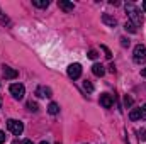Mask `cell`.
<instances>
[{
    "label": "cell",
    "instance_id": "1",
    "mask_svg": "<svg viewBox=\"0 0 146 144\" xmlns=\"http://www.w3.org/2000/svg\"><path fill=\"white\" fill-rule=\"evenodd\" d=\"M126 14L129 15V22H133L136 27L143 24V15H141V12L138 10L136 5H133V3H126Z\"/></svg>",
    "mask_w": 146,
    "mask_h": 144
},
{
    "label": "cell",
    "instance_id": "2",
    "mask_svg": "<svg viewBox=\"0 0 146 144\" xmlns=\"http://www.w3.org/2000/svg\"><path fill=\"white\" fill-rule=\"evenodd\" d=\"M7 127H9V131H10L12 134H15V136H21V134L24 132V124H22L21 120H15V119H9V120H7Z\"/></svg>",
    "mask_w": 146,
    "mask_h": 144
},
{
    "label": "cell",
    "instance_id": "3",
    "mask_svg": "<svg viewBox=\"0 0 146 144\" xmlns=\"http://www.w3.org/2000/svg\"><path fill=\"white\" fill-rule=\"evenodd\" d=\"M10 93H12V97H14L15 100H21V98H24V95H26V88H24V85H21V83H12V85H10Z\"/></svg>",
    "mask_w": 146,
    "mask_h": 144
},
{
    "label": "cell",
    "instance_id": "4",
    "mask_svg": "<svg viewBox=\"0 0 146 144\" xmlns=\"http://www.w3.org/2000/svg\"><path fill=\"white\" fill-rule=\"evenodd\" d=\"M145 59H146V48L141 46V44H138V46L134 48V61L139 65V63H143Z\"/></svg>",
    "mask_w": 146,
    "mask_h": 144
},
{
    "label": "cell",
    "instance_id": "5",
    "mask_svg": "<svg viewBox=\"0 0 146 144\" xmlns=\"http://www.w3.org/2000/svg\"><path fill=\"white\" fill-rule=\"evenodd\" d=\"M80 75H82V65L80 63H72L68 66V76L76 80V78H80Z\"/></svg>",
    "mask_w": 146,
    "mask_h": 144
},
{
    "label": "cell",
    "instance_id": "6",
    "mask_svg": "<svg viewBox=\"0 0 146 144\" xmlns=\"http://www.w3.org/2000/svg\"><path fill=\"white\" fill-rule=\"evenodd\" d=\"M2 73H3V76L7 78V80H14V78H17V70H14V68H10V66H7V65H3L2 66Z\"/></svg>",
    "mask_w": 146,
    "mask_h": 144
},
{
    "label": "cell",
    "instance_id": "7",
    "mask_svg": "<svg viewBox=\"0 0 146 144\" xmlns=\"http://www.w3.org/2000/svg\"><path fill=\"white\" fill-rule=\"evenodd\" d=\"M100 105L104 108H110L112 105H114V98H112V95H109V93H102L100 95Z\"/></svg>",
    "mask_w": 146,
    "mask_h": 144
},
{
    "label": "cell",
    "instance_id": "8",
    "mask_svg": "<svg viewBox=\"0 0 146 144\" xmlns=\"http://www.w3.org/2000/svg\"><path fill=\"white\" fill-rule=\"evenodd\" d=\"M36 95L39 98H49V97L53 95V92H51V88H48V87H37Z\"/></svg>",
    "mask_w": 146,
    "mask_h": 144
},
{
    "label": "cell",
    "instance_id": "9",
    "mask_svg": "<svg viewBox=\"0 0 146 144\" xmlns=\"http://www.w3.org/2000/svg\"><path fill=\"white\" fill-rule=\"evenodd\" d=\"M58 7L61 10H65V12H72L73 9H75V5H73L72 2H68V0H58Z\"/></svg>",
    "mask_w": 146,
    "mask_h": 144
},
{
    "label": "cell",
    "instance_id": "10",
    "mask_svg": "<svg viewBox=\"0 0 146 144\" xmlns=\"http://www.w3.org/2000/svg\"><path fill=\"white\" fill-rule=\"evenodd\" d=\"M102 22L107 24L109 27H115V26H117L115 17H112V15H109V14H102Z\"/></svg>",
    "mask_w": 146,
    "mask_h": 144
},
{
    "label": "cell",
    "instance_id": "11",
    "mask_svg": "<svg viewBox=\"0 0 146 144\" xmlns=\"http://www.w3.org/2000/svg\"><path fill=\"white\" fill-rule=\"evenodd\" d=\"M92 71L95 76H104L106 75V70H104V66L102 65H99V63H95L94 66H92Z\"/></svg>",
    "mask_w": 146,
    "mask_h": 144
},
{
    "label": "cell",
    "instance_id": "12",
    "mask_svg": "<svg viewBox=\"0 0 146 144\" xmlns=\"http://www.w3.org/2000/svg\"><path fill=\"white\" fill-rule=\"evenodd\" d=\"M129 119H131V120L141 119V108H133V110L129 112Z\"/></svg>",
    "mask_w": 146,
    "mask_h": 144
},
{
    "label": "cell",
    "instance_id": "13",
    "mask_svg": "<svg viewBox=\"0 0 146 144\" xmlns=\"http://www.w3.org/2000/svg\"><path fill=\"white\" fill-rule=\"evenodd\" d=\"M124 29H126V31H129L131 34H136V32H138V27H136V26H134L133 22H129V20H127V22L124 24Z\"/></svg>",
    "mask_w": 146,
    "mask_h": 144
},
{
    "label": "cell",
    "instance_id": "14",
    "mask_svg": "<svg viewBox=\"0 0 146 144\" xmlns=\"http://www.w3.org/2000/svg\"><path fill=\"white\" fill-rule=\"evenodd\" d=\"M48 112H49L51 115H56V114L60 112V107H58V104H54V102H51V104L48 105Z\"/></svg>",
    "mask_w": 146,
    "mask_h": 144
},
{
    "label": "cell",
    "instance_id": "15",
    "mask_svg": "<svg viewBox=\"0 0 146 144\" xmlns=\"http://www.w3.org/2000/svg\"><path fill=\"white\" fill-rule=\"evenodd\" d=\"M33 5H36L39 9H46V7H49V2L48 0H33Z\"/></svg>",
    "mask_w": 146,
    "mask_h": 144
},
{
    "label": "cell",
    "instance_id": "16",
    "mask_svg": "<svg viewBox=\"0 0 146 144\" xmlns=\"http://www.w3.org/2000/svg\"><path fill=\"white\" fill-rule=\"evenodd\" d=\"M27 108H29L31 112H37V110H39V105H37L36 102L31 100V102H27Z\"/></svg>",
    "mask_w": 146,
    "mask_h": 144
},
{
    "label": "cell",
    "instance_id": "17",
    "mask_svg": "<svg viewBox=\"0 0 146 144\" xmlns=\"http://www.w3.org/2000/svg\"><path fill=\"white\" fill-rule=\"evenodd\" d=\"M83 88H85L87 92H94V85H92L88 80H85V81H83Z\"/></svg>",
    "mask_w": 146,
    "mask_h": 144
},
{
    "label": "cell",
    "instance_id": "18",
    "mask_svg": "<svg viewBox=\"0 0 146 144\" xmlns=\"http://www.w3.org/2000/svg\"><path fill=\"white\" fill-rule=\"evenodd\" d=\"M100 49L106 53V58H107V59H110V58H112V53H110V49L107 48V46H104V44H102V46H100Z\"/></svg>",
    "mask_w": 146,
    "mask_h": 144
},
{
    "label": "cell",
    "instance_id": "19",
    "mask_svg": "<svg viewBox=\"0 0 146 144\" xmlns=\"http://www.w3.org/2000/svg\"><path fill=\"white\" fill-rule=\"evenodd\" d=\"M138 137H139V141H146V131L145 129L138 131Z\"/></svg>",
    "mask_w": 146,
    "mask_h": 144
},
{
    "label": "cell",
    "instance_id": "20",
    "mask_svg": "<svg viewBox=\"0 0 146 144\" xmlns=\"http://www.w3.org/2000/svg\"><path fill=\"white\" fill-rule=\"evenodd\" d=\"M97 56H99V54H97L95 49H90V51H88V58H90V59H95Z\"/></svg>",
    "mask_w": 146,
    "mask_h": 144
},
{
    "label": "cell",
    "instance_id": "21",
    "mask_svg": "<svg viewBox=\"0 0 146 144\" xmlns=\"http://www.w3.org/2000/svg\"><path fill=\"white\" fill-rule=\"evenodd\" d=\"M124 105L126 107H131L133 105V98L131 97H124Z\"/></svg>",
    "mask_w": 146,
    "mask_h": 144
},
{
    "label": "cell",
    "instance_id": "22",
    "mask_svg": "<svg viewBox=\"0 0 146 144\" xmlns=\"http://www.w3.org/2000/svg\"><path fill=\"white\" fill-rule=\"evenodd\" d=\"M119 41H121V46H124V48H126V46H129V39H126V37H121Z\"/></svg>",
    "mask_w": 146,
    "mask_h": 144
},
{
    "label": "cell",
    "instance_id": "23",
    "mask_svg": "<svg viewBox=\"0 0 146 144\" xmlns=\"http://www.w3.org/2000/svg\"><path fill=\"white\" fill-rule=\"evenodd\" d=\"M5 143V132L3 131H0V144Z\"/></svg>",
    "mask_w": 146,
    "mask_h": 144
},
{
    "label": "cell",
    "instance_id": "24",
    "mask_svg": "<svg viewBox=\"0 0 146 144\" xmlns=\"http://www.w3.org/2000/svg\"><path fill=\"white\" fill-rule=\"evenodd\" d=\"M141 119H146V104L143 105V108H141Z\"/></svg>",
    "mask_w": 146,
    "mask_h": 144
},
{
    "label": "cell",
    "instance_id": "25",
    "mask_svg": "<svg viewBox=\"0 0 146 144\" xmlns=\"http://www.w3.org/2000/svg\"><path fill=\"white\" fill-rule=\"evenodd\" d=\"M22 144H33V141H31V139H26V141H24Z\"/></svg>",
    "mask_w": 146,
    "mask_h": 144
},
{
    "label": "cell",
    "instance_id": "26",
    "mask_svg": "<svg viewBox=\"0 0 146 144\" xmlns=\"http://www.w3.org/2000/svg\"><path fill=\"white\" fill-rule=\"evenodd\" d=\"M141 75H143V76L146 78V68H143V70H141Z\"/></svg>",
    "mask_w": 146,
    "mask_h": 144
},
{
    "label": "cell",
    "instance_id": "27",
    "mask_svg": "<svg viewBox=\"0 0 146 144\" xmlns=\"http://www.w3.org/2000/svg\"><path fill=\"white\" fill-rule=\"evenodd\" d=\"M143 10H145V12H146V0H145V2H143Z\"/></svg>",
    "mask_w": 146,
    "mask_h": 144
},
{
    "label": "cell",
    "instance_id": "28",
    "mask_svg": "<svg viewBox=\"0 0 146 144\" xmlns=\"http://www.w3.org/2000/svg\"><path fill=\"white\" fill-rule=\"evenodd\" d=\"M12 144H22V143H19V141H14V143H12Z\"/></svg>",
    "mask_w": 146,
    "mask_h": 144
},
{
    "label": "cell",
    "instance_id": "29",
    "mask_svg": "<svg viewBox=\"0 0 146 144\" xmlns=\"http://www.w3.org/2000/svg\"><path fill=\"white\" fill-rule=\"evenodd\" d=\"M39 144H48V143H46V141H42V143H39Z\"/></svg>",
    "mask_w": 146,
    "mask_h": 144
},
{
    "label": "cell",
    "instance_id": "30",
    "mask_svg": "<svg viewBox=\"0 0 146 144\" xmlns=\"http://www.w3.org/2000/svg\"><path fill=\"white\" fill-rule=\"evenodd\" d=\"M0 108H2V98H0Z\"/></svg>",
    "mask_w": 146,
    "mask_h": 144
}]
</instances>
